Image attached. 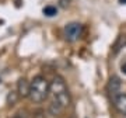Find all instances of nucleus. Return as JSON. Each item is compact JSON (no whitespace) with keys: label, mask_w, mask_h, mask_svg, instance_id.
<instances>
[{"label":"nucleus","mask_w":126,"mask_h":118,"mask_svg":"<svg viewBox=\"0 0 126 118\" xmlns=\"http://www.w3.org/2000/svg\"><path fill=\"white\" fill-rule=\"evenodd\" d=\"M49 94H52L53 101L59 103L63 108H66L72 103V97H70V91H69L67 83L62 76H55L53 80L49 84Z\"/></svg>","instance_id":"nucleus-1"},{"label":"nucleus","mask_w":126,"mask_h":118,"mask_svg":"<svg viewBox=\"0 0 126 118\" xmlns=\"http://www.w3.org/2000/svg\"><path fill=\"white\" fill-rule=\"evenodd\" d=\"M49 84L50 83L46 80V77L35 76L31 80L28 98H30L32 103H35V104L44 103V101L48 98V96H49Z\"/></svg>","instance_id":"nucleus-2"},{"label":"nucleus","mask_w":126,"mask_h":118,"mask_svg":"<svg viewBox=\"0 0 126 118\" xmlns=\"http://www.w3.org/2000/svg\"><path fill=\"white\" fill-rule=\"evenodd\" d=\"M83 30H84L83 25L80 23H76V21L66 24V27H64V39L67 42L79 41L81 35H83Z\"/></svg>","instance_id":"nucleus-3"},{"label":"nucleus","mask_w":126,"mask_h":118,"mask_svg":"<svg viewBox=\"0 0 126 118\" xmlns=\"http://www.w3.org/2000/svg\"><path fill=\"white\" fill-rule=\"evenodd\" d=\"M121 87H122V82H121V79H119L118 76H112L111 79H109L107 90H108V94H109V97L112 98V101L121 94Z\"/></svg>","instance_id":"nucleus-4"},{"label":"nucleus","mask_w":126,"mask_h":118,"mask_svg":"<svg viewBox=\"0 0 126 118\" xmlns=\"http://www.w3.org/2000/svg\"><path fill=\"white\" fill-rule=\"evenodd\" d=\"M30 86H31V82H28L25 77H21V79L18 80V83H17V93H18V96L23 97V98L28 97V94H30Z\"/></svg>","instance_id":"nucleus-5"},{"label":"nucleus","mask_w":126,"mask_h":118,"mask_svg":"<svg viewBox=\"0 0 126 118\" xmlns=\"http://www.w3.org/2000/svg\"><path fill=\"white\" fill-rule=\"evenodd\" d=\"M113 105H115V108H116L121 114L126 115V94L121 93V94L113 100Z\"/></svg>","instance_id":"nucleus-6"},{"label":"nucleus","mask_w":126,"mask_h":118,"mask_svg":"<svg viewBox=\"0 0 126 118\" xmlns=\"http://www.w3.org/2000/svg\"><path fill=\"white\" fill-rule=\"evenodd\" d=\"M62 110H63V107L59 103H56V101H53L52 100V103L49 104V113L53 115V117H56V115H59V114L62 113Z\"/></svg>","instance_id":"nucleus-7"},{"label":"nucleus","mask_w":126,"mask_h":118,"mask_svg":"<svg viewBox=\"0 0 126 118\" xmlns=\"http://www.w3.org/2000/svg\"><path fill=\"white\" fill-rule=\"evenodd\" d=\"M44 14L48 16V17H53V16L58 14V9L55 6H46L45 9H44Z\"/></svg>","instance_id":"nucleus-8"},{"label":"nucleus","mask_w":126,"mask_h":118,"mask_svg":"<svg viewBox=\"0 0 126 118\" xmlns=\"http://www.w3.org/2000/svg\"><path fill=\"white\" fill-rule=\"evenodd\" d=\"M20 97L18 96V93L17 91H10V94H9V97H7V103H9V105H13L16 101H17V98Z\"/></svg>","instance_id":"nucleus-9"},{"label":"nucleus","mask_w":126,"mask_h":118,"mask_svg":"<svg viewBox=\"0 0 126 118\" xmlns=\"http://www.w3.org/2000/svg\"><path fill=\"white\" fill-rule=\"evenodd\" d=\"M34 118H46L45 111H42V110H36L35 113H34Z\"/></svg>","instance_id":"nucleus-10"},{"label":"nucleus","mask_w":126,"mask_h":118,"mask_svg":"<svg viewBox=\"0 0 126 118\" xmlns=\"http://www.w3.org/2000/svg\"><path fill=\"white\" fill-rule=\"evenodd\" d=\"M69 1H70V0H59L60 7H62V9H66V7L69 6Z\"/></svg>","instance_id":"nucleus-11"},{"label":"nucleus","mask_w":126,"mask_h":118,"mask_svg":"<svg viewBox=\"0 0 126 118\" xmlns=\"http://www.w3.org/2000/svg\"><path fill=\"white\" fill-rule=\"evenodd\" d=\"M121 70H122V73H123V75H126V58L123 59V62L121 63Z\"/></svg>","instance_id":"nucleus-12"},{"label":"nucleus","mask_w":126,"mask_h":118,"mask_svg":"<svg viewBox=\"0 0 126 118\" xmlns=\"http://www.w3.org/2000/svg\"><path fill=\"white\" fill-rule=\"evenodd\" d=\"M119 3L121 4H126V0H119Z\"/></svg>","instance_id":"nucleus-13"},{"label":"nucleus","mask_w":126,"mask_h":118,"mask_svg":"<svg viewBox=\"0 0 126 118\" xmlns=\"http://www.w3.org/2000/svg\"><path fill=\"white\" fill-rule=\"evenodd\" d=\"M14 118H23V117H20V115H16V117H14Z\"/></svg>","instance_id":"nucleus-14"},{"label":"nucleus","mask_w":126,"mask_h":118,"mask_svg":"<svg viewBox=\"0 0 126 118\" xmlns=\"http://www.w3.org/2000/svg\"><path fill=\"white\" fill-rule=\"evenodd\" d=\"M70 118H74V117H70Z\"/></svg>","instance_id":"nucleus-15"}]
</instances>
